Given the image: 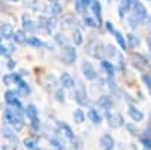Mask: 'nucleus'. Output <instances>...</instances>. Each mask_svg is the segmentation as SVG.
Here are the masks:
<instances>
[{"mask_svg": "<svg viewBox=\"0 0 151 150\" xmlns=\"http://www.w3.org/2000/svg\"><path fill=\"white\" fill-rule=\"evenodd\" d=\"M3 118L5 121L12 126L15 130H21L24 126V120H23V112H18L17 109H12L11 106L5 108L3 111Z\"/></svg>", "mask_w": 151, "mask_h": 150, "instance_id": "nucleus-1", "label": "nucleus"}, {"mask_svg": "<svg viewBox=\"0 0 151 150\" xmlns=\"http://www.w3.org/2000/svg\"><path fill=\"white\" fill-rule=\"evenodd\" d=\"M76 59H77V52L76 47L71 44H65L62 46V62H65L67 65H73Z\"/></svg>", "mask_w": 151, "mask_h": 150, "instance_id": "nucleus-2", "label": "nucleus"}, {"mask_svg": "<svg viewBox=\"0 0 151 150\" xmlns=\"http://www.w3.org/2000/svg\"><path fill=\"white\" fill-rule=\"evenodd\" d=\"M5 102H6L9 106H12L14 109H17L18 112H24V106L21 105L20 99H18V94H17L15 91L8 90V91L5 93Z\"/></svg>", "mask_w": 151, "mask_h": 150, "instance_id": "nucleus-3", "label": "nucleus"}, {"mask_svg": "<svg viewBox=\"0 0 151 150\" xmlns=\"http://www.w3.org/2000/svg\"><path fill=\"white\" fill-rule=\"evenodd\" d=\"M80 68H82V73H83L85 79H88V80H95L97 79V71H95L94 65L89 61H83Z\"/></svg>", "mask_w": 151, "mask_h": 150, "instance_id": "nucleus-4", "label": "nucleus"}, {"mask_svg": "<svg viewBox=\"0 0 151 150\" xmlns=\"http://www.w3.org/2000/svg\"><path fill=\"white\" fill-rule=\"evenodd\" d=\"M74 100H76V102H77L80 106L88 105V93H86L85 86H83L82 83H79V86H77V88H76V91H74Z\"/></svg>", "mask_w": 151, "mask_h": 150, "instance_id": "nucleus-5", "label": "nucleus"}, {"mask_svg": "<svg viewBox=\"0 0 151 150\" xmlns=\"http://www.w3.org/2000/svg\"><path fill=\"white\" fill-rule=\"evenodd\" d=\"M53 26H55V24L52 23V20H50L48 17H40V18H38V26H36V29L40 30V32H42V33H50V32H52V29H53Z\"/></svg>", "mask_w": 151, "mask_h": 150, "instance_id": "nucleus-6", "label": "nucleus"}, {"mask_svg": "<svg viewBox=\"0 0 151 150\" xmlns=\"http://www.w3.org/2000/svg\"><path fill=\"white\" fill-rule=\"evenodd\" d=\"M59 83L62 85V88H74L76 80L70 73H62L59 78Z\"/></svg>", "mask_w": 151, "mask_h": 150, "instance_id": "nucleus-7", "label": "nucleus"}, {"mask_svg": "<svg viewBox=\"0 0 151 150\" xmlns=\"http://www.w3.org/2000/svg\"><path fill=\"white\" fill-rule=\"evenodd\" d=\"M107 120H109V126L116 129V128H121L124 124V120H122V115L121 114H116V112H113V114H109L107 115Z\"/></svg>", "mask_w": 151, "mask_h": 150, "instance_id": "nucleus-8", "label": "nucleus"}, {"mask_svg": "<svg viewBox=\"0 0 151 150\" xmlns=\"http://www.w3.org/2000/svg\"><path fill=\"white\" fill-rule=\"evenodd\" d=\"M100 146H101L103 150H113V146H115V141H113L112 135L104 133L101 138H100Z\"/></svg>", "mask_w": 151, "mask_h": 150, "instance_id": "nucleus-9", "label": "nucleus"}, {"mask_svg": "<svg viewBox=\"0 0 151 150\" xmlns=\"http://www.w3.org/2000/svg\"><path fill=\"white\" fill-rule=\"evenodd\" d=\"M12 35H14V28H12L9 23H2L0 24V36H2V38L11 40Z\"/></svg>", "mask_w": 151, "mask_h": 150, "instance_id": "nucleus-10", "label": "nucleus"}, {"mask_svg": "<svg viewBox=\"0 0 151 150\" xmlns=\"http://www.w3.org/2000/svg\"><path fill=\"white\" fill-rule=\"evenodd\" d=\"M58 126H59V129H60V132L64 133V136L65 138H68L70 141H73V140H76V135H74V132H73V129L68 126L67 123H62V121H59L58 123Z\"/></svg>", "mask_w": 151, "mask_h": 150, "instance_id": "nucleus-11", "label": "nucleus"}, {"mask_svg": "<svg viewBox=\"0 0 151 150\" xmlns=\"http://www.w3.org/2000/svg\"><path fill=\"white\" fill-rule=\"evenodd\" d=\"M91 2H92V0H76V3H74L76 12H79V14H83L85 15L88 6H91Z\"/></svg>", "mask_w": 151, "mask_h": 150, "instance_id": "nucleus-12", "label": "nucleus"}, {"mask_svg": "<svg viewBox=\"0 0 151 150\" xmlns=\"http://www.w3.org/2000/svg\"><path fill=\"white\" fill-rule=\"evenodd\" d=\"M2 133H3V136L6 140H9L12 144H18V138H17V135H15V132L12 130L11 128H8V126H5V128H2Z\"/></svg>", "mask_w": 151, "mask_h": 150, "instance_id": "nucleus-13", "label": "nucleus"}, {"mask_svg": "<svg viewBox=\"0 0 151 150\" xmlns=\"http://www.w3.org/2000/svg\"><path fill=\"white\" fill-rule=\"evenodd\" d=\"M23 30H27V32H35L36 30L35 23L27 15H23Z\"/></svg>", "mask_w": 151, "mask_h": 150, "instance_id": "nucleus-14", "label": "nucleus"}, {"mask_svg": "<svg viewBox=\"0 0 151 150\" xmlns=\"http://www.w3.org/2000/svg\"><path fill=\"white\" fill-rule=\"evenodd\" d=\"M88 118H89L94 124H100V123H101V115H100L98 111L94 109V108H89V109H88Z\"/></svg>", "mask_w": 151, "mask_h": 150, "instance_id": "nucleus-15", "label": "nucleus"}, {"mask_svg": "<svg viewBox=\"0 0 151 150\" xmlns=\"http://www.w3.org/2000/svg\"><path fill=\"white\" fill-rule=\"evenodd\" d=\"M12 40H14V43L17 44H26V40H27V36L26 33H24V30H15L14 35H12Z\"/></svg>", "mask_w": 151, "mask_h": 150, "instance_id": "nucleus-16", "label": "nucleus"}, {"mask_svg": "<svg viewBox=\"0 0 151 150\" xmlns=\"http://www.w3.org/2000/svg\"><path fill=\"white\" fill-rule=\"evenodd\" d=\"M18 85V91H17V94H21V96H29L30 94V86H29V83L27 82H24L23 79L17 83Z\"/></svg>", "mask_w": 151, "mask_h": 150, "instance_id": "nucleus-17", "label": "nucleus"}, {"mask_svg": "<svg viewBox=\"0 0 151 150\" xmlns=\"http://www.w3.org/2000/svg\"><path fill=\"white\" fill-rule=\"evenodd\" d=\"M89 8L94 12V15L100 20V23H101V5H100V2H98V0H92Z\"/></svg>", "mask_w": 151, "mask_h": 150, "instance_id": "nucleus-18", "label": "nucleus"}, {"mask_svg": "<svg viewBox=\"0 0 151 150\" xmlns=\"http://www.w3.org/2000/svg\"><path fill=\"white\" fill-rule=\"evenodd\" d=\"M24 114L27 115V118L33 120V118H38V108L35 105H27L24 108Z\"/></svg>", "mask_w": 151, "mask_h": 150, "instance_id": "nucleus-19", "label": "nucleus"}, {"mask_svg": "<svg viewBox=\"0 0 151 150\" xmlns=\"http://www.w3.org/2000/svg\"><path fill=\"white\" fill-rule=\"evenodd\" d=\"M26 44L27 46H32V47H35V49H40V47H44L45 44L38 38V36H29V38L26 40Z\"/></svg>", "mask_w": 151, "mask_h": 150, "instance_id": "nucleus-20", "label": "nucleus"}, {"mask_svg": "<svg viewBox=\"0 0 151 150\" xmlns=\"http://www.w3.org/2000/svg\"><path fill=\"white\" fill-rule=\"evenodd\" d=\"M129 114H130V117H132L134 121H142V120H144V114H142L139 109H136V108H133V106H130Z\"/></svg>", "mask_w": 151, "mask_h": 150, "instance_id": "nucleus-21", "label": "nucleus"}, {"mask_svg": "<svg viewBox=\"0 0 151 150\" xmlns=\"http://www.w3.org/2000/svg\"><path fill=\"white\" fill-rule=\"evenodd\" d=\"M98 105L101 106V108H104V109H109V108L113 105L112 97H109V96H101V97L98 99Z\"/></svg>", "mask_w": 151, "mask_h": 150, "instance_id": "nucleus-22", "label": "nucleus"}, {"mask_svg": "<svg viewBox=\"0 0 151 150\" xmlns=\"http://www.w3.org/2000/svg\"><path fill=\"white\" fill-rule=\"evenodd\" d=\"M48 141H50V144H52L56 150H64V149H65V144L62 143V140L58 138V136H52V138H50Z\"/></svg>", "mask_w": 151, "mask_h": 150, "instance_id": "nucleus-23", "label": "nucleus"}, {"mask_svg": "<svg viewBox=\"0 0 151 150\" xmlns=\"http://www.w3.org/2000/svg\"><path fill=\"white\" fill-rule=\"evenodd\" d=\"M48 12H50V15H52V17H59L60 12H62V6H60L59 3H52Z\"/></svg>", "mask_w": 151, "mask_h": 150, "instance_id": "nucleus-24", "label": "nucleus"}, {"mask_svg": "<svg viewBox=\"0 0 151 150\" xmlns=\"http://www.w3.org/2000/svg\"><path fill=\"white\" fill-rule=\"evenodd\" d=\"M73 43L76 46H80L83 43V36H82V32L79 29H74L73 30Z\"/></svg>", "mask_w": 151, "mask_h": 150, "instance_id": "nucleus-25", "label": "nucleus"}, {"mask_svg": "<svg viewBox=\"0 0 151 150\" xmlns=\"http://www.w3.org/2000/svg\"><path fill=\"white\" fill-rule=\"evenodd\" d=\"M100 64H101V68L109 74V76H113V71H115V68H113V65L110 64L109 61H104V59H103L101 62H100Z\"/></svg>", "mask_w": 151, "mask_h": 150, "instance_id": "nucleus-26", "label": "nucleus"}, {"mask_svg": "<svg viewBox=\"0 0 151 150\" xmlns=\"http://www.w3.org/2000/svg\"><path fill=\"white\" fill-rule=\"evenodd\" d=\"M55 100L59 102V103L65 102V91H64V88H56L55 90Z\"/></svg>", "mask_w": 151, "mask_h": 150, "instance_id": "nucleus-27", "label": "nucleus"}, {"mask_svg": "<svg viewBox=\"0 0 151 150\" xmlns=\"http://www.w3.org/2000/svg\"><path fill=\"white\" fill-rule=\"evenodd\" d=\"M74 120H76V123H83L85 121V118H86V115H85V112H83V109H80V108H77L74 111Z\"/></svg>", "mask_w": 151, "mask_h": 150, "instance_id": "nucleus-28", "label": "nucleus"}, {"mask_svg": "<svg viewBox=\"0 0 151 150\" xmlns=\"http://www.w3.org/2000/svg\"><path fill=\"white\" fill-rule=\"evenodd\" d=\"M134 15H137L139 18H145V17H147L145 8H144L141 3H136V5H134Z\"/></svg>", "mask_w": 151, "mask_h": 150, "instance_id": "nucleus-29", "label": "nucleus"}, {"mask_svg": "<svg viewBox=\"0 0 151 150\" xmlns=\"http://www.w3.org/2000/svg\"><path fill=\"white\" fill-rule=\"evenodd\" d=\"M55 41H56L59 46H65V44H68V40L65 38V35H64V33H56V35H55Z\"/></svg>", "mask_w": 151, "mask_h": 150, "instance_id": "nucleus-30", "label": "nucleus"}, {"mask_svg": "<svg viewBox=\"0 0 151 150\" xmlns=\"http://www.w3.org/2000/svg\"><path fill=\"white\" fill-rule=\"evenodd\" d=\"M24 147L29 150H35L36 149V141L35 140H24Z\"/></svg>", "mask_w": 151, "mask_h": 150, "instance_id": "nucleus-31", "label": "nucleus"}, {"mask_svg": "<svg viewBox=\"0 0 151 150\" xmlns=\"http://www.w3.org/2000/svg\"><path fill=\"white\" fill-rule=\"evenodd\" d=\"M83 23L86 24L88 28H94V26H95V20H94L92 17H88V15L83 17Z\"/></svg>", "mask_w": 151, "mask_h": 150, "instance_id": "nucleus-32", "label": "nucleus"}, {"mask_svg": "<svg viewBox=\"0 0 151 150\" xmlns=\"http://www.w3.org/2000/svg\"><path fill=\"white\" fill-rule=\"evenodd\" d=\"M113 33H115V38H116V41L119 43V46L124 49V47H125V41H124V38H122V35H121L119 32H113Z\"/></svg>", "mask_w": 151, "mask_h": 150, "instance_id": "nucleus-33", "label": "nucleus"}, {"mask_svg": "<svg viewBox=\"0 0 151 150\" xmlns=\"http://www.w3.org/2000/svg\"><path fill=\"white\" fill-rule=\"evenodd\" d=\"M104 52L107 53V56H115L116 55V50H115V47H113V46H107Z\"/></svg>", "mask_w": 151, "mask_h": 150, "instance_id": "nucleus-34", "label": "nucleus"}, {"mask_svg": "<svg viewBox=\"0 0 151 150\" xmlns=\"http://www.w3.org/2000/svg\"><path fill=\"white\" fill-rule=\"evenodd\" d=\"M30 126L33 130H40V118H33L30 120Z\"/></svg>", "mask_w": 151, "mask_h": 150, "instance_id": "nucleus-35", "label": "nucleus"}, {"mask_svg": "<svg viewBox=\"0 0 151 150\" xmlns=\"http://www.w3.org/2000/svg\"><path fill=\"white\" fill-rule=\"evenodd\" d=\"M142 144L145 149L151 150V138H148V136H142Z\"/></svg>", "mask_w": 151, "mask_h": 150, "instance_id": "nucleus-36", "label": "nucleus"}, {"mask_svg": "<svg viewBox=\"0 0 151 150\" xmlns=\"http://www.w3.org/2000/svg\"><path fill=\"white\" fill-rule=\"evenodd\" d=\"M2 82H3L5 85H11V83H12V76H11V73L5 74V76L2 78Z\"/></svg>", "mask_w": 151, "mask_h": 150, "instance_id": "nucleus-37", "label": "nucleus"}, {"mask_svg": "<svg viewBox=\"0 0 151 150\" xmlns=\"http://www.w3.org/2000/svg\"><path fill=\"white\" fill-rule=\"evenodd\" d=\"M11 76H12V82H15V83H18L23 79L20 73H11Z\"/></svg>", "mask_w": 151, "mask_h": 150, "instance_id": "nucleus-38", "label": "nucleus"}, {"mask_svg": "<svg viewBox=\"0 0 151 150\" xmlns=\"http://www.w3.org/2000/svg\"><path fill=\"white\" fill-rule=\"evenodd\" d=\"M129 41L132 43V46H137V44H139V40L134 38V35H129Z\"/></svg>", "mask_w": 151, "mask_h": 150, "instance_id": "nucleus-39", "label": "nucleus"}, {"mask_svg": "<svg viewBox=\"0 0 151 150\" xmlns=\"http://www.w3.org/2000/svg\"><path fill=\"white\" fill-rule=\"evenodd\" d=\"M144 82L147 83V86L151 90V76H147V74H145V76H144Z\"/></svg>", "mask_w": 151, "mask_h": 150, "instance_id": "nucleus-40", "label": "nucleus"}, {"mask_svg": "<svg viewBox=\"0 0 151 150\" xmlns=\"http://www.w3.org/2000/svg\"><path fill=\"white\" fill-rule=\"evenodd\" d=\"M14 67H15V61H14V59H9V61H8V68L12 70Z\"/></svg>", "mask_w": 151, "mask_h": 150, "instance_id": "nucleus-41", "label": "nucleus"}, {"mask_svg": "<svg viewBox=\"0 0 151 150\" xmlns=\"http://www.w3.org/2000/svg\"><path fill=\"white\" fill-rule=\"evenodd\" d=\"M106 29H107L110 33H113V32H115V29H113V26H112V23H109V21L106 23Z\"/></svg>", "mask_w": 151, "mask_h": 150, "instance_id": "nucleus-42", "label": "nucleus"}, {"mask_svg": "<svg viewBox=\"0 0 151 150\" xmlns=\"http://www.w3.org/2000/svg\"><path fill=\"white\" fill-rule=\"evenodd\" d=\"M127 129L132 132V135H136V130H134V128L132 126V124H127Z\"/></svg>", "mask_w": 151, "mask_h": 150, "instance_id": "nucleus-43", "label": "nucleus"}, {"mask_svg": "<svg viewBox=\"0 0 151 150\" xmlns=\"http://www.w3.org/2000/svg\"><path fill=\"white\" fill-rule=\"evenodd\" d=\"M48 2H50V3H58L59 0H48Z\"/></svg>", "mask_w": 151, "mask_h": 150, "instance_id": "nucleus-44", "label": "nucleus"}, {"mask_svg": "<svg viewBox=\"0 0 151 150\" xmlns=\"http://www.w3.org/2000/svg\"><path fill=\"white\" fill-rule=\"evenodd\" d=\"M148 130H150V132H151V123H150V128H148Z\"/></svg>", "mask_w": 151, "mask_h": 150, "instance_id": "nucleus-45", "label": "nucleus"}, {"mask_svg": "<svg viewBox=\"0 0 151 150\" xmlns=\"http://www.w3.org/2000/svg\"><path fill=\"white\" fill-rule=\"evenodd\" d=\"M11 2H18V0H11Z\"/></svg>", "mask_w": 151, "mask_h": 150, "instance_id": "nucleus-46", "label": "nucleus"}, {"mask_svg": "<svg viewBox=\"0 0 151 150\" xmlns=\"http://www.w3.org/2000/svg\"><path fill=\"white\" fill-rule=\"evenodd\" d=\"M0 44H2V36H0Z\"/></svg>", "mask_w": 151, "mask_h": 150, "instance_id": "nucleus-47", "label": "nucleus"}]
</instances>
